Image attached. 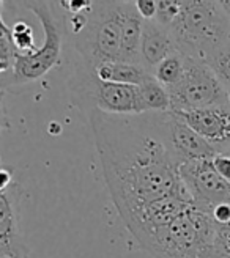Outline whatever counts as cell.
<instances>
[{"mask_svg":"<svg viewBox=\"0 0 230 258\" xmlns=\"http://www.w3.org/2000/svg\"><path fill=\"white\" fill-rule=\"evenodd\" d=\"M95 137L104 181L123 222L145 206L186 189L161 134L158 112L87 115Z\"/></svg>","mask_w":230,"mask_h":258,"instance_id":"1","label":"cell"},{"mask_svg":"<svg viewBox=\"0 0 230 258\" xmlns=\"http://www.w3.org/2000/svg\"><path fill=\"white\" fill-rule=\"evenodd\" d=\"M216 225L196 203L167 221L147 227L133 236L155 258H216Z\"/></svg>","mask_w":230,"mask_h":258,"instance_id":"2","label":"cell"},{"mask_svg":"<svg viewBox=\"0 0 230 258\" xmlns=\"http://www.w3.org/2000/svg\"><path fill=\"white\" fill-rule=\"evenodd\" d=\"M128 2H92L65 22L81 60L96 68L103 63L120 61L123 24Z\"/></svg>","mask_w":230,"mask_h":258,"instance_id":"3","label":"cell"},{"mask_svg":"<svg viewBox=\"0 0 230 258\" xmlns=\"http://www.w3.org/2000/svg\"><path fill=\"white\" fill-rule=\"evenodd\" d=\"M169 30L178 52L207 63L230 41V15L222 2H180V11Z\"/></svg>","mask_w":230,"mask_h":258,"instance_id":"4","label":"cell"},{"mask_svg":"<svg viewBox=\"0 0 230 258\" xmlns=\"http://www.w3.org/2000/svg\"><path fill=\"white\" fill-rule=\"evenodd\" d=\"M68 90L74 107H78L85 117L92 110H101L110 115L144 113L139 87L99 79L95 68L84 60H79L73 67Z\"/></svg>","mask_w":230,"mask_h":258,"instance_id":"5","label":"cell"},{"mask_svg":"<svg viewBox=\"0 0 230 258\" xmlns=\"http://www.w3.org/2000/svg\"><path fill=\"white\" fill-rule=\"evenodd\" d=\"M24 8L32 11L40 19L44 32V40L40 49L32 54H19L16 55L13 73L2 79V90L8 87H16L30 84L41 79L44 74L52 70L60 60L63 38H65V24H63L54 13L52 5L47 2H19Z\"/></svg>","mask_w":230,"mask_h":258,"instance_id":"6","label":"cell"},{"mask_svg":"<svg viewBox=\"0 0 230 258\" xmlns=\"http://www.w3.org/2000/svg\"><path fill=\"white\" fill-rule=\"evenodd\" d=\"M170 112H191L227 102V88L221 84L205 61L186 58L183 79L167 88Z\"/></svg>","mask_w":230,"mask_h":258,"instance_id":"7","label":"cell"},{"mask_svg":"<svg viewBox=\"0 0 230 258\" xmlns=\"http://www.w3.org/2000/svg\"><path fill=\"white\" fill-rule=\"evenodd\" d=\"M158 121L165 145L180 165L191 161L213 159L218 154L205 139H202L177 113L161 112L158 113Z\"/></svg>","mask_w":230,"mask_h":258,"instance_id":"8","label":"cell"},{"mask_svg":"<svg viewBox=\"0 0 230 258\" xmlns=\"http://www.w3.org/2000/svg\"><path fill=\"white\" fill-rule=\"evenodd\" d=\"M22 187L13 183L0 190V255L2 258H29L19 230Z\"/></svg>","mask_w":230,"mask_h":258,"instance_id":"9","label":"cell"},{"mask_svg":"<svg viewBox=\"0 0 230 258\" xmlns=\"http://www.w3.org/2000/svg\"><path fill=\"white\" fill-rule=\"evenodd\" d=\"M175 113V112H174ZM188 126L205 139L218 151L225 153L230 148V106L228 102L199 110L177 113Z\"/></svg>","mask_w":230,"mask_h":258,"instance_id":"10","label":"cell"},{"mask_svg":"<svg viewBox=\"0 0 230 258\" xmlns=\"http://www.w3.org/2000/svg\"><path fill=\"white\" fill-rule=\"evenodd\" d=\"M177 46L172 33L167 27L159 22L144 21L142 40H140V64L150 73H153L161 61L177 52Z\"/></svg>","mask_w":230,"mask_h":258,"instance_id":"11","label":"cell"},{"mask_svg":"<svg viewBox=\"0 0 230 258\" xmlns=\"http://www.w3.org/2000/svg\"><path fill=\"white\" fill-rule=\"evenodd\" d=\"M144 19L136 8V2H128L126 18L123 24L122 36V55L120 61L140 64V40H142Z\"/></svg>","mask_w":230,"mask_h":258,"instance_id":"12","label":"cell"},{"mask_svg":"<svg viewBox=\"0 0 230 258\" xmlns=\"http://www.w3.org/2000/svg\"><path fill=\"white\" fill-rule=\"evenodd\" d=\"M99 79L113 84H123V85H134L140 87L145 81H148L153 76L147 71L142 64L139 63H126V61H110L103 63L95 68Z\"/></svg>","mask_w":230,"mask_h":258,"instance_id":"13","label":"cell"},{"mask_svg":"<svg viewBox=\"0 0 230 258\" xmlns=\"http://www.w3.org/2000/svg\"><path fill=\"white\" fill-rule=\"evenodd\" d=\"M139 92H140V101H142L144 113L170 112V96L167 88L161 85L153 76L139 87Z\"/></svg>","mask_w":230,"mask_h":258,"instance_id":"14","label":"cell"},{"mask_svg":"<svg viewBox=\"0 0 230 258\" xmlns=\"http://www.w3.org/2000/svg\"><path fill=\"white\" fill-rule=\"evenodd\" d=\"M186 55L182 52H174L164 61H161L158 67L153 70V77L165 88H172L183 79L186 71Z\"/></svg>","mask_w":230,"mask_h":258,"instance_id":"15","label":"cell"},{"mask_svg":"<svg viewBox=\"0 0 230 258\" xmlns=\"http://www.w3.org/2000/svg\"><path fill=\"white\" fill-rule=\"evenodd\" d=\"M16 55L18 50L11 38V27H8L2 16L0 18V71H2V79H7L13 73Z\"/></svg>","mask_w":230,"mask_h":258,"instance_id":"16","label":"cell"},{"mask_svg":"<svg viewBox=\"0 0 230 258\" xmlns=\"http://www.w3.org/2000/svg\"><path fill=\"white\" fill-rule=\"evenodd\" d=\"M207 64L225 88H230V41L210 57Z\"/></svg>","mask_w":230,"mask_h":258,"instance_id":"17","label":"cell"},{"mask_svg":"<svg viewBox=\"0 0 230 258\" xmlns=\"http://www.w3.org/2000/svg\"><path fill=\"white\" fill-rule=\"evenodd\" d=\"M11 38L19 54H32L36 50L33 43V29L24 21H18L11 25Z\"/></svg>","mask_w":230,"mask_h":258,"instance_id":"18","label":"cell"},{"mask_svg":"<svg viewBox=\"0 0 230 258\" xmlns=\"http://www.w3.org/2000/svg\"><path fill=\"white\" fill-rule=\"evenodd\" d=\"M178 11H180V2H170V0H165V2H156V18L155 21L159 22L164 27H170L175 18L178 16Z\"/></svg>","mask_w":230,"mask_h":258,"instance_id":"19","label":"cell"},{"mask_svg":"<svg viewBox=\"0 0 230 258\" xmlns=\"http://www.w3.org/2000/svg\"><path fill=\"white\" fill-rule=\"evenodd\" d=\"M214 255L216 258H230V224L216 225Z\"/></svg>","mask_w":230,"mask_h":258,"instance_id":"20","label":"cell"},{"mask_svg":"<svg viewBox=\"0 0 230 258\" xmlns=\"http://www.w3.org/2000/svg\"><path fill=\"white\" fill-rule=\"evenodd\" d=\"M213 165L219 176L230 184V156L224 153H218L213 158Z\"/></svg>","mask_w":230,"mask_h":258,"instance_id":"21","label":"cell"},{"mask_svg":"<svg viewBox=\"0 0 230 258\" xmlns=\"http://www.w3.org/2000/svg\"><path fill=\"white\" fill-rule=\"evenodd\" d=\"M136 8L144 21H153L156 18V2L153 0H139L136 2Z\"/></svg>","mask_w":230,"mask_h":258,"instance_id":"22","label":"cell"},{"mask_svg":"<svg viewBox=\"0 0 230 258\" xmlns=\"http://www.w3.org/2000/svg\"><path fill=\"white\" fill-rule=\"evenodd\" d=\"M0 179H2V181H0V190H4V189H7L8 186H11L13 183V172L8 169V167H4L2 169V172H0Z\"/></svg>","mask_w":230,"mask_h":258,"instance_id":"23","label":"cell"},{"mask_svg":"<svg viewBox=\"0 0 230 258\" xmlns=\"http://www.w3.org/2000/svg\"><path fill=\"white\" fill-rule=\"evenodd\" d=\"M227 102H228V106H230V88H227Z\"/></svg>","mask_w":230,"mask_h":258,"instance_id":"24","label":"cell"},{"mask_svg":"<svg viewBox=\"0 0 230 258\" xmlns=\"http://www.w3.org/2000/svg\"><path fill=\"white\" fill-rule=\"evenodd\" d=\"M224 154H228V156H230V148H228V150H227V151H225Z\"/></svg>","mask_w":230,"mask_h":258,"instance_id":"25","label":"cell"}]
</instances>
